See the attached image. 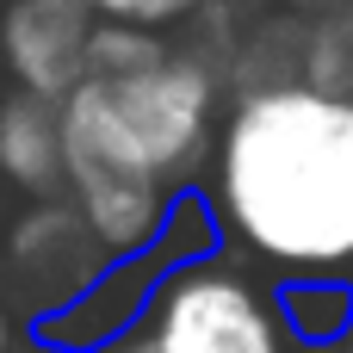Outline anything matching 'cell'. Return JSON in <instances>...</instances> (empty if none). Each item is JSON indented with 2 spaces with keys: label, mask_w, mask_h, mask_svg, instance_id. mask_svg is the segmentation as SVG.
<instances>
[{
  "label": "cell",
  "mask_w": 353,
  "mask_h": 353,
  "mask_svg": "<svg viewBox=\"0 0 353 353\" xmlns=\"http://www.w3.org/2000/svg\"><path fill=\"white\" fill-rule=\"evenodd\" d=\"M93 12L81 0H6L0 12V68L12 93L62 105L87 81V50H93Z\"/></svg>",
  "instance_id": "cell-5"
},
{
  "label": "cell",
  "mask_w": 353,
  "mask_h": 353,
  "mask_svg": "<svg viewBox=\"0 0 353 353\" xmlns=\"http://www.w3.org/2000/svg\"><path fill=\"white\" fill-rule=\"evenodd\" d=\"M99 25H130V31H174V25H192L205 6L217 0H81Z\"/></svg>",
  "instance_id": "cell-12"
},
{
  "label": "cell",
  "mask_w": 353,
  "mask_h": 353,
  "mask_svg": "<svg viewBox=\"0 0 353 353\" xmlns=\"http://www.w3.org/2000/svg\"><path fill=\"white\" fill-rule=\"evenodd\" d=\"M205 205L230 248L285 279H353V99L304 81L230 99Z\"/></svg>",
  "instance_id": "cell-1"
},
{
  "label": "cell",
  "mask_w": 353,
  "mask_h": 353,
  "mask_svg": "<svg viewBox=\"0 0 353 353\" xmlns=\"http://www.w3.org/2000/svg\"><path fill=\"white\" fill-rule=\"evenodd\" d=\"M99 353H161V347H155L149 329H137V335H124V341H112V347H99Z\"/></svg>",
  "instance_id": "cell-14"
},
{
  "label": "cell",
  "mask_w": 353,
  "mask_h": 353,
  "mask_svg": "<svg viewBox=\"0 0 353 353\" xmlns=\"http://www.w3.org/2000/svg\"><path fill=\"white\" fill-rule=\"evenodd\" d=\"M31 353H56V347H37V341H31Z\"/></svg>",
  "instance_id": "cell-16"
},
{
  "label": "cell",
  "mask_w": 353,
  "mask_h": 353,
  "mask_svg": "<svg viewBox=\"0 0 353 353\" xmlns=\"http://www.w3.org/2000/svg\"><path fill=\"white\" fill-rule=\"evenodd\" d=\"M310 353H341V347H310Z\"/></svg>",
  "instance_id": "cell-17"
},
{
  "label": "cell",
  "mask_w": 353,
  "mask_h": 353,
  "mask_svg": "<svg viewBox=\"0 0 353 353\" xmlns=\"http://www.w3.org/2000/svg\"><path fill=\"white\" fill-rule=\"evenodd\" d=\"M0 353H12V316H6V304H0Z\"/></svg>",
  "instance_id": "cell-15"
},
{
  "label": "cell",
  "mask_w": 353,
  "mask_h": 353,
  "mask_svg": "<svg viewBox=\"0 0 353 353\" xmlns=\"http://www.w3.org/2000/svg\"><path fill=\"white\" fill-rule=\"evenodd\" d=\"M273 304H279V323L292 335V347H347L353 335V279L335 273H310V279H279L273 285Z\"/></svg>",
  "instance_id": "cell-9"
},
{
  "label": "cell",
  "mask_w": 353,
  "mask_h": 353,
  "mask_svg": "<svg viewBox=\"0 0 353 353\" xmlns=\"http://www.w3.org/2000/svg\"><path fill=\"white\" fill-rule=\"evenodd\" d=\"M230 81L192 56H168L149 74H87L62 99L68 130V205L105 248V261L155 254L174 205L211 174Z\"/></svg>",
  "instance_id": "cell-2"
},
{
  "label": "cell",
  "mask_w": 353,
  "mask_h": 353,
  "mask_svg": "<svg viewBox=\"0 0 353 353\" xmlns=\"http://www.w3.org/2000/svg\"><path fill=\"white\" fill-rule=\"evenodd\" d=\"M174 273V261L168 254H143V261H112L68 310H56V316H43V323H31V335H37V347H56V353H99L112 347V341H124V335H137L143 323H149V310H155V292H161V279Z\"/></svg>",
  "instance_id": "cell-6"
},
{
  "label": "cell",
  "mask_w": 353,
  "mask_h": 353,
  "mask_svg": "<svg viewBox=\"0 0 353 353\" xmlns=\"http://www.w3.org/2000/svg\"><path fill=\"white\" fill-rule=\"evenodd\" d=\"M304 50H310V19H292V12L254 19L236 43V62H230V99L298 87L304 81Z\"/></svg>",
  "instance_id": "cell-8"
},
{
  "label": "cell",
  "mask_w": 353,
  "mask_h": 353,
  "mask_svg": "<svg viewBox=\"0 0 353 353\" xmlns=\"http://www.w3.org/2000/svg\"><path fill=\"white\" fill-rule=\"evenodd\" d=\"M143 329L161 353H298L279 323L273 285H261L230 254L174 267Z\"/></svg>",
  "instance_id": "cell-3"
},
{
  "label": "cell",
  "mask_w": 353,
  "mask_h": 353,
  "mask_svg": "<svg viewBox=\"0 0 353 353\" xmlns=\"http://www.w3.org/2000/svg\"><path fill=\"white\" fill-rule=\"evenodd\" d=\"M105 267H112L105 248L93 242V230L81 223V211L68 199L25 205L6 230V273H12V292L25 298V310H31V323L68 310Z\"/></svg>",
  "instance_id": "cell-4"
},
{
  "label": "cell",
  "mask_w": 353,
  "mask_h": 353,
  "mask_svg": "<svg viewBox=\"0 0 353 353\" xmlns=\"http://www.w3.org/2000/svg\"><path fill=\"white\" fill-rule=\"evenodd\" d=\"M341 353H353V335H347V347H341Z\"/></svg>",
  "instance_id": "cell-18"
},
{
  "label": "cell",
  "mask_w": 353,
  "mask_h": 353,
  "mask_svg": "<svg viewBox=\"0 0 353 353\" xmlns=\"http://www.w3.org/2000/svg\"><path fill=\"white\" fill-rule=\"evenodd\" d=\"M304 87L353 99V0L310 19V50H304Z\"/></svg>",
  "instance_id": "cell-10"
},
{
  "label": "cell",
  "mask_w": 353,
  "mask_h": 353,
  "mask_svg": "<svg viewBox=\"0 0 353 353\" xmlns=\"http://www.w3.org/2000/svg\"><path fill=\"white\" fill-rule=\"evenodd\" d=\"M174 56L168 37L155 31H130V25H93V50H87V74L99 81H130V74H149Z\"/></svg>",
  "instance_id": "cell-11"
},
{
  "label": "cell",
  "mask_w": 353,
  "mask_h": 353,
  "mask_svg": "<svg viewBox=\"0 0 353 353\" xmlns=\"http://www.w3.org/2000/svg\"><path fill=\"white\" fill-rule=\"evenodd\" d=\"M0 180L31 205L68 199V130L62 105L31 93H0Z\"/></svg>",
  "instance_id": "cell-7"
},
{
  "label": "cell",
  "mask_w": 353,
  "mask_h": 353,
  "mask_svg": "<svg viewBox=\"0 0 353 353\" xmlns=\"http://www.w3.org/2000/svg\"><path fill=\"white\" fill-rule=\"evenodd\" d=\"M279 12H292V19H323L329 6H341V0H273Z\"/></svg>",
  "instance_id": "cell-13"
}]
</instances>
